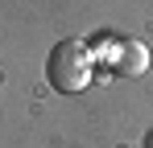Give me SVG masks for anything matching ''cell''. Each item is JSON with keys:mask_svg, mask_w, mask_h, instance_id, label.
Masks as SVG:
<instances>
[{"mask_svg": "<svg viewBox=\"0 0 153 148\" xmlns=\"http://www.w3.org/2000/svg\"><path fill=\"white\" fill-rule=\"evenodd\" d=\"M120 41H124V37H116V33H95V37L87 41L95 66L103 62V70H112V66H116V53H120Z\"/></svg>", "mask_w": 153, "mask_h": 148, "instance_id": "3957f363", "label": "cell"}, {"mask_svg": "<svg viewBox=\"0 0 153 148\" xmlns=\"http://www.w3.org/2000/svg\"><path fill=\"white\" fill-rule=\"evenodd\" d=\"M145 148H153V132H149V136H145Z\"/></svg>", "mask_w": 153, "mask_h": 148, "instance_id": "277c9868", "label": "cell"}, {"mask_svg": "<svg viewBox=\"0 0 153 148\" xmlns=\"http://www.w3.org/2000/svg\"><path fill=\"white\" fill-rule=\"evenodd\" d=\"M46 78H50V86L58 95H79V91H87L91 78H95V58H91L87 41H79V37L54 41L50 58H46Z\"/></svg>", "mask_w": 153, "mask_h": 148, "instance_id": "6da1fadb", "label": "cell"}, {"mask_svg": "<svg viewBox=\"0 0 153 148\" xmlns=\"http://www.w3.org/2000/svg\"><path fill=\"white\" fill-rule=\"evenodd\" d=\"M145 70H149V45L137 41V37H124V41H120V53H116L112 74H120V78H141Z\"/></svg>", "mask_w": 153, "mask_h": 148, "instance_id": "7a4b0ae2", "label": "cell"}]
</instances>
